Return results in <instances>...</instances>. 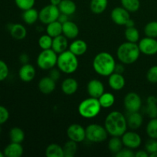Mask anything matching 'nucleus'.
<instances>
[{
  "instance_id": "obj_47",
  "label": "nucleus",
  "mask_w": 157,
  "mask_h": 157,
  "mask_svg": "<svg viewBox=\"0 0 157 157\" xmlns=\"http://www.w3.org/2000/svg\"><path fill=\"white\" fill-rule=\"evenodd\" d=\"M19 61L22 64H28L29 61V57L26 53H22L19 56Z\"/></svg>"
},
{
  "instance_id": "obj_1",
  "label": "nucleus",
  "mask_w": 157,
  "mask_h": 157,
  "mask_svg": "<svg viewBox=\"0 0 157 157\" xmlns=\"http://www.w3.org/2000/svg\"><path fill=\"white\" fill-rule=\"evenodd\" d=\"M104 127L111 136H122L127 130V117L119 111H112L107 114Z\"/></svg>"
},
{
  "instance_id": "obj_35",
  "label": "nucleus",
  "mask_w": 157,
  "mask_h": 157,
  "mask_svg": "<svg viewBox=\"0 0 157 157\" xmlns=\"http://www.w3.org/2000/svg\"><path fill=\"white\" fill-rule=\"evenodd\" d=\"M124 35H125L127 41H130V42L136 43L140 40L139 31L135 28V26L127 28L125 32H124Z\"/></svg>"
},
{
  "instance_id": "obj_20",
  "label": "nucleus",
  "mask_w": 157,
  "mask_h": 157,
  "mask_svg": "<svg viewBox=\"0 0 157 157\" xmlns=\"http://www.w3.org/2000/svg\"><path fill=\"white\" fill-rule=\"evenodd\" d=\"M3 153L6 157H21L24 153V149L21 144L11 142L5 148Z\"/></svg>"
},
{
  "instance_id": "obj_33",
  "label": "nucleus",
  "mask_w": 157,
  "mask_h": 157,
  "mask_svg": "<svg viewBox=\"0 0 157 157\" xmlns=\"http://www.w3.org/2000/svg\"><path fill=\"white\" fill-rule=\"evenodd\" d=\"M64 157H73L78 151V143L69 140L63 146Z\"/></svg>"
},
{
  "instance_id": "obj_12",
  "label": "nucleus",
  "mask_w": 157,
  "mask_h": 157,
  "mask_svg": "<svg viewBox=\"0 0 157 157\" xmlns=\"http://www.w3.org/2000/svg\"><path fill=\"white\" fill-rule=\"evenodd\" d=\"M122 142L125 147L134 150L140 147L142 139L137 133L133 131H126L122 136Z\"/></svg>"
},
{
  "instance_id": "obj_44",
  "label": "nucleus",
  "mask_w": 157,
  "mask_h": 157,
  "mask_svg": "<svg viewBox=\"0 0 157 157\" xmlns=\"http://www.w3.org/2000/svg\"><path fill=\"white\" fill-rule=\"evenodd\" d=\"M9 118V112L4 106L0 105V125L4 124Z\"/></svg>"
},
{
  "instance_id": "obj_55",
  "label": "nucleus",
  "mask_w": 157,
  "mask_h": 157,
  "mask_svg": "<svg viewBox=\"0 0 157 157\" xmlns=\"http://www.w3.org/2000/svg\"><path fill=\"white\" fill-rule=\"evenodd\" d=\"M0 133H1V127H0Z\"/></svg>"
},
{
  "instance_id": "obj_14",
  "label": "nucleus",
  "mask_w": 157,
  "mask_h": 157,
  "mask_svg": "<svg viewBox=\"0 0 157 157\" xmlns=\"http://www.w3.org/2000/svg\"><path fill=\"white\" fill-rule=\"evenodd\" d=\"M87 89L89 96L91 98H99L104 93V84L98 79H93L89 81Z\"/></svg>"
},
{
  "instance_id": "obj_38",
  "label": "nucleus",
  "mask_w": 157,
  "mask_h": 157,
  "mask_svg": "<svg viewBox=\"0 0 157 157\" xmlns=\"http://www.w3.org/2000/svg\"><path fill=\"white\" fill-rule=\"evenodd\" d=\"M144 33L146 36L150 38H157V21H150L144 28Z\"/></svg>"
},
{
  "instance_id": "obj_40",
  "label": "nucleus",
  "mask_w": 157,
  "mask_h": 157,
  "mask_svg": "<svg viewBox=\"0 0 157 157\" xmlns=\"http://www.w3.org/2000/svg\"><path fill=\"white\" fill-rule=\"evenodd\" d=\"M15 3L18 9L25 11L34 7L35 0H15Z\"/></svg>"
},
{
  "instance_id": "obj_34",
  "label": "nucleus",
  "mask_w": 157,
  "mask_h": 157,
  "mask_svg": "<svg viewBox=\"0 0 157 157\" xmlns=\"http://www.w3.org/2000/svg\"><path fill=\"white\" fill-rule=\"evenodd\" d=\"M98 100H99L101 107H104V108H109V107H112L115 103L114 95L109 92H104L98 98Z\"/></svg>"
},
{
  "instance_id": "obj_8",
  "label": "nucleus",
  "mask_w": 157,
  "mask_h": 157,
  "mask_svg": "<svg viewBox=\"0 0 157 157\" xmlns=\"http://www.w3.org/2000/svg\"><path fill=\"white\" fill-rule=\"evenodd\" d=\"M60 14H61V12L58 9V6H53L52 4L48 5L40 10L38 19L43 24L48 25L49 23L57 21Z\"/></svg>"
},
{
  "instance_id": "obj_54",
  "label": "nucleus",
  "mask_w": 157,
  "mask_h": 157,
  "mask_svg": "<svg viewBox=\"0 0 157 157\" xmlns=\"http://www.w3.org/2000/svg\"><path fill=\"white\" fill-rule=\"evenodd\" d=\"M4 156H5L4 153H2V152L0 151V157H4Z\"/></svg>"
},
{
  "instance_id": "obj_43",
  "label": "nucleus",
  "mask_w": 157,
  "mask_h": 157,
  "mask_svg": "<svg viewBox=\"0 0 157 157\" xmlns=\"http://www.w3.org/2000/svg\"><path fill=\"white\" fill-rule=\"evenodd\" d=\"M9 74V69L7 64L4 61L0 59V82L5 81L8 78Z\"/></svg>"
},
{
  "instance_id": "obj_46",
  "label": "nucleus",
  "mask_w": 157,
  "mask_h": 157,
  "mask_svg": "<svg viewBox=\"0 0 157 157\" xmlns=\"http://www.w3.org/2000/svg\"><path fill=\"white\" fill-rule=\"evenodd\" d=\"M61 71L58 68H55V67H53V68H52L50 70V73H49L48 76L50 77L51 78H52L54 81H57L58 80H59L60 76H61Z\"/></svg>"
},
{
  "instance_id": "obj_18",
  "label": "nucleus",
  "mask_w": 157,
  "mask_h": 157,
  "mask_svg": "<svg viewBox=\"0 0 157 157\" xmlns=\"http://www.w3.org/2000/svg\"><path fill=\"white\" fill-rule=\"evenodd\" d=\"M62 34L67 39H75L79 34L78 26L71 21H67L62 24Z\"/></svg>"
},
{
  "instance_id": "obj_19",
  "label": "nucleus",
  "mask_w": 157,
  "mask_h": 157,
  "mask_svg": "<svg viewBox=\"0 0 157 157\" xmlns=\"http://www.w3.org/2000/svg\"><path fill=\"white\" fill-rule=\"evenodd\" d=\"M67 47H68L67 38L64 35H58L55 38H53L52 49L58 55L67 50Z\"/></svg>"
},
{
  "instance_id": "obj_25",
  "label": "nucleus",
  "mask_w": 157,
  "mask_h": 157,
  "mask_svg": "<svg viewBox=\"0 0 157 157\" xmlns=\"http://www.w3.org/2000/svg\"><path fill=\"white\" fill-rule=\"evenodd\" d=\"M60 12L62 14L67 15H71L75 13L77 10V6L75 2L72 0H62L58 6Z\"/></svg>"
},
{
  "instance_id": "obj_49",
  "label": "nucleus",
  "mask_w": 157,
  "mask_h": 157,
  "mask_svg": "<svg viewBox=\"0 0 157 157\" xmlns=\"http://www.w3.org/2000/svg\"><path fill=\"white\" fill-rule=\"evenodd\" d=\"M58 21H60V22H61V24H63V23L66 22V21H68V15H65V14L61 13V14H60L59 17H58Z\"/></svg>"
},
{
  "instance_id": "obj_9",
  "label": "nucleus",
  "mask_w": 157,
  "mask_h": 157,
  "mask_svg": "<svg viewBox=\"0 0 157 157\" xmlns=\"http://www.w3.org/2000/svg\"><path fill=\"white\" fill-rule=\"evenodd\" d=\"M124 104L126 110L129 113L137 112L142 106V100L140 96L135 92H130L124 97Z\"/></svg>"
},
{
  "instance_id": "obj_32",
  "label": "nucleus",
  "mask_w": 157,
  "mask_h": 157,
  "mask_svg": "<svg viewBox=\"0 0 157 157\" xmlns=\"http://www.w3.org/2000/svg\"><path fill=\"white\" fill-rule=\"evenodd\" d=\"M123 147L124 144L122 142V139H121L120 136H112L108 142L109 150L114 155L121 151Z\"/></svg>"
},
{
  "instance_id": "obj_37",
  "label": "nucleus",
  "mask_w": 157,
  "mask_h": 157,
  "mask_svg": "<svg viewBox=\"0 0 157 157\" xmlns=\"http://www.w3.org/2000/svg\"><path fill=\"white\" fill-rule=\"evenodd\" d=\"M146 131L149 137L157 140V117L152 118L149 121L146 128Z\"/></svg>"
},
{
  "instance_id": "obj_31",
  "label": "nucleus",
  "mask_w": 157,
  "mask_h": 157,
  "mask_svg": "<svg viewBox=\"0 0 157 157\" xmlns=\"http://www.w3.org/2000/svg\"><path fill=\"white\" fill-rule=\"evenodd\" d=\"M9 138L11 142L21 144L25 140V132L19 127H13L9 131Z\"/></svg>"
},
{
  "instance_id": "obj_45",
  "label": "nucleus",
  "mask_w": 157,
  "mask_h": 157,
  "mask_svg": "<svg viewBox=\"0 0 157 157\" xmlns=\"http://www.w3.org/2000/svg\"><path fill=\"white\" fill-rule=\"evenodd\" d=\"M116 157H134L135 153H133V150L130 148H123L121 151L118 152L117 153L115 154Z\"/></svg>"
},
{
  "instance_id": "obj_23",
  "label": "nucleus",
  "mask_w": 157,
  "mask_h": 157,
  "mask_svg": "<svg viewBox=\"0 0 157 157\" xmlns=\"http://www.w3.org/2000/svg\"><path fill=\"white\" fill-rule=\"evenodd\" d=\"M78 83L72 78H67L61 83V90L66 95H72L78 90Z\"/></svg>"
},
{
  "instance_id": "obj_22",
  "label": "nucleus",
  "mask_w": 157,
  "mask_h": 157,
  "mask_svg": "<svg viewBox=\"0 0 157 157\" xmlns=\"http://www.w3.org/2000/svg\"><path fill=\"white\" fill-rule=\"evenodd\" d=\"M127 121L129 128L132 130H137L142 126L144 118L142 115L139 113V111L132 112V113H129Z\"/></svg>"
},
{
  "instance_id": "obj_39",
  "label": "nucleus",
  "mask_w": 157,
  "mask_h": 157,
  "mask_svg": "<svg viewBox=\"0 0 157 157\" xmlns=\"http://www.w3.org/2000/svg\"><path fill=\"white\" fill-rule=\"evenodd\" d=\"M52 41H53V38L48 35H42L38 39V45L42 50H46V49H51L52 46Z\"/></svg>"
},
{
  "instance_id": "obj_5",
  "label": "nucleus",
  "mask_w": 157,
  "mask_h": 157,
  "mask_svg": "<svg viewBox=\"0 0 157 157\" xmlns=\"http://www.w3.org/2000/svg\"><path fill=\"white\" fill-rule=\"evenodd\" d=\"M101 106L98 98H91L84 100L78 106V112L82 117L92 119L98 116L101 110Z\"/></svg>"
},
{
  "instance_id": "obj_4",
  "label": "nucleus",
  "mask_w": 157,
  "mask_h": 157,
  "mask_svg": "<svg viewBox=\"0 0 157 157\" xmlns=\"http://www.w3.org/2000/svg\"><path fill=\"white\" fill-rule=\"evenodd\" d=\"M79 62L78 56L72 53L71 51L66 50L65 52L59 54L57 61L58 68L62 73L71 75L75 73L78 69Z\"/></svg>"
},
{
  "instance_id": "obj_27",
  "label": "nucleus",
  "mask_w": 157,
  "mask_h": 157,
  "mask_svg": "<svg viewBox=\"0 0 157 157\" xmlns=\"http://www.w3.org/2000/svg\"><path fill=\"white\" fill-rule=\"evenodd\" d=\"M46 32L52 38L61 35L62 34V24L58 20L49 23L46 27Z\"/></svg>"
},
{
  "instance_id": "obj_16",
  "label": "nucleus",
  "mask_w": 157,
  "mask_h": 157,
  "mask_svg": "<svg viewBox=\"0 0 157 157\" xmlns=\"http://www.w3.org/2000/svg\"><path fill=\"white\" fill-rule=\"evenodd\" d=\"M108 84L110 88L113 90H121L124 87L126 84V81L122 74L113 72V74L109 76Z\"/></svg>"
},
{
  "instance_id": "obj_17",
  "label": "nucleus",
  "mask_w": 157,
  "mask_h": 157,
  "mask_svg": "<svg viewBox=\"0 0 157 157\" xmlns=\"http://www.w3.org/2000/svg\"><path fill=\"white\" fill-rule=\"evenodd\" d=\"M56 81L49 76L44 77L38 82V89L44 94H49L55 90Z\"/></svg>"
},
{
  "instance_id": "obj_2",
  "label": "nucleus",
  "mask_w": 157,
  "mask_h": 157,
  "mask_svg": "<svg viewBox=\"0 0 157 157\" xmlns=\"http://www.w3.org/2000/svg\"><path fill=\"white\" fill-rule=\"evenodd\" d=\"M116 64L114 58L106 52L98 53L93 60L94 70L101 76H110L114 72Z\"/></svg>"
},
{
  "instance_id": "obj_15",
  "label": "nucleus",
  "mask_w": 157,
  "mask_h": 157,
  "mask_svg": "<svg viewBox=\"0 0 157 157\" xmlns=\"http://www.w3.org/2000/svg\"><path fill=\"white\" fill-rule=\"evenodd\" d=\"M36 75V71L32 64H22L18 71L19 78L24 82H30L35 78Z\"/></svg>"
},
{
  "instance_id": "obj_10",
  "label": "nucleus",
  "mask_w": 157,
  "mask_h": 157,
  "mask_svg": "<svg viewBox=\"0 0 157 157\" xmlns=\"http://www.w3.org/2000/svg\"><path fill=\"white\" fill-rule=\"evenodd\" d=\"M67 136L71 140L81 143L86 139L85 129L80 124H73L67 127Z\"/></svg>"
},
{
  "instance_id": "obj_52",
  "label": "nucleus",
  "mask_w": 157,
  "mask_h": 157,
  "mask_svg": "<svg viewBox=\"0 0 157 157\" xmlns=\"http://www.w3.org/2000/svg\"><path fill=\"white\" fill-rule=\"evenodd\" d=\"M61 1H62V0H50V3L52 5H53V6H58Z\"/></svg>"
},
{
  "instance_id": "obj_11",
  "label": "nucleus",
  "mask_w": 157,
  "mask_h": 157,
  "mask_svg": "<svg viewBox=\"0 0 157 157\" xmlns=\"http://www.w3.org/2000/svg\"><path fill=\"white\" fill-rule=\"evenodd\" d=\"M139 48L141 53L146 55H154L157 54V40L154 38L146 37L139 41Z\"/></svg>"
},
{
  "instance_id": "obj_29",
  "label": "nucleus",
  "mask_w": 157,
  "mask_h": 157,
  "mask_svg": "<svg viewBox=\"0 0 157 157\" xmlns=\"http://www.w3.org/2000/svg\"><path fill=\"white\" fill-rule=\"evenodd\" d=\"M45 156L47 157H64L63 147L58 144H51L45 150Z\"/></svg>"
},
{
  "instance_id": "obj_41",
  "label": "nucleus",
  "mask_w": 157,
  "mask_h": 157,
  "mask_svg": "<svg viewBox=\"0 0 157 157\" xmlns=\"http://www.w3.org/2000/svg\"><path fill=\"white\" fill-rule=\"evenodd\" d=\"M145 150L149 155L157 152V140L153 138L148 140L145 144Z\"/></svg>"
},
{
  "instance_id": "obj_21",
  "label": "nucleus",
  "mask_w": 157,
  "mask_h": 157,
  "mask_svg": "<svg viewBox=\"0 0 157 157\" xmlns=\"http://www.w3.org/2000/svg\"><path fill=\"white\" fill-rule=\"evenodd\" d=\"M9 30L11 36L18 41L23 40L27 35V30L21 24H10Z\"/></svg>"
},
{
  "instance_id": "obj_13",
  "label": "nucleus",
  "mask_w": 157,
  "mask_h": 157,
  "mask_svg": "<svg viewBox=\"0 0 157 157\" xmlns=\"http://www.w3.org/2000/svg\"><path fill=\"white\" fill-rule=\"evenodd\" d=\"M111 19L113 22L118 25H125L127 21L130 18V12L124 7H116L112 10Z\"/></svg>"
},
{
  "instance_id": "obj_53",
  "label": "nucleus",
  "mask_w": 157,
  "mask_h": 157,
  "mask_svg": "<svg viewBox=\"0 0 157 157\" xmlns=\"http://www.w3.org/2000/svg\"><path fill=\"white\" fill-rule=\"evenodd\" d=\"M150 157H157V152H155V153H152V154L150 155Z\"/></svg>"
},
{
  "instance_id": "obj_30",
  "label": "nucleus",
  "mask_w": 157,
  "mask_h": 157,
  "mask_svg": "<svg viewBox=\"0 0 157 157\" xmlns=\"http://www.w3.org/2000/svg\"><path fill=\"white\" fill-rule=\"evenodd\" d=\"M108 0H91L90 3V10L94 14H101L106 10Z\"/></svg>"
},
{
  "instance_id": "obj_3",
  "label": "nucleus",
  "mask_w": 157,
  "mask_h": 157,
  "mask_svg": "<svg viewBox=\"0 0 157 157\" xmlns=\"http://www.w3.org/2000/svg\"><path fill=\"white\" fill-rule=\"evenodd\" d=\"M140 50L136 43L127 41L118 47L117 56L124 64H131L136 62L140 55Z\"/></svg>"
},
{
  "instance_id": "obj_28",
  "label": "nucleus",
  "mask_w": 157,
  "mask_h": 157,
  "mask_svg": "<svg viewBox=\"0 0 157 157\" xmlns=\"http://www.w3.org/2000/svg\"><path fill=\"white\" fill-rule=\"evenodd\" d=\"M147 107L146 108V112L149 117L156 118L157 117V101L156 97L150 96L147 99Z\"/></svg>"
},
{
  "instance_id": "obj_56",
  "label": "nucleus",
  "mask_w": 157,
  "mask_h": 157,
  "mask_svg": "<svg viewBox=\"0 0 157 157\" xmlns=\"http://www.w3.org/2000/svg\"><path fill=\"white\" fill-rule=\"evenodd\" d=\"M156 101H157V95H156Z\"/></svg>"
},
{
  "instance_id": "obj_26",
  "label": "nucleus",
  "mask_w": 157,
  "mask_h": 157,
  "mask_svg": "<svg viewBox=\"0 0 157 157\" xmlns=\"http://www.w3.org/2000/svg\"><path fill=\"white\" fill-rule=\"evenodd\" d=\"M39 18V12L34 8L29 9L28 10L23 11L22 19L26 24L33 25L36 22L37 20Z\"/></svg>"
},
{
  "instance_id": "obj_7",
  "label": "nucleus",
  "mask_w": 157,
  "mask_h": 157,
  "mask_svg": "<svg viewBox=\"0 0 157 157\" xmlns=\"http://www.w3.org/2000/svg\"><path fill=\"white\" fill-rule=\"evenodd\" d=\"M86 139L92 143H101L107 139L108 133L104 127L97 124H91L85 129Z\"/></svg>"
},
{
  "instance_id": "obj_48",
  "label": "nucleus",
  "mask_w": 157,
  "mask_h": 157,
  "mask_svg": "<svg viewBox=\"0 0 157 157\" xmlns=\"http://www.w3.org/2000/svg\"><path fill=\"white\" fill-rule=\"evenodd\" d=\"M136 157H148L150 156L149 153L146 150H139L136 153H135Z\"/></svg>"
},
{
  "instance_id": "obj_36",
  "label": "nucleus",
  "mask_w": 157,
  "mask_h": 157,
  "mask_svg": "<svg viewBox=\"0 0 157 157\" xmlns=\"http://www.w3.org/2000/svg\"><path fill=\"white\" fill-rule=\"evenodd\" d=\"M122 6L130 12H136L140 7V0H121Z\"/></svg>"
},
{
  "instance_id": "obj_6",
  "label": "nucleus",
  "mask_w": 157,
  "mask_h": 157,
  "mask_svg": "<svg viewBox=\"0 0 157 157\" xmlns=\"http://www.w3.org/2000/svg\"><path fill=\"white\" fill-rule=\"evenodd\" d=\"M58 54L52 48L42 50L37 58V65L40 69L44 71L51 70L57 65Z\"/></svg>"
},
{
  "instance_id": "obj_51",
  "label": "nucleus",
  "mask_w": 157,
  "mask_h": 157,
  "mask_svg": "<svg viewBox=\"0 0 157 157\" xmlns=\"http://www.w3.org/2000/svg\"><path fill=\"white\" fill-rule=\"evenodd\" d=\"M125 26L127 28H130V27H133V26H135V22L134 21H133V19H131V18H130V19L128 20V21H127V23H126Z\"/></svg>"
},
{
  "instance_id": "obj_24",
  "label": "nucleus",
  "mask_w": 157,
  "mask_h": 157,
  "mask_svg": "<svg viewBox=\"0 0 157 157\" xmlns=\"http://www.w3.org/2000/svg\"><path fill=\"white\" fill-rule=\"evenodd\" d=\"M69 51L75 54L76 56H81L84 55L87 50V44L81 39H77L71 43L69 46Z\"/></svg>"
},
{
  "instance_id": "obj_50",
  "label": "nucleus",
  "mask_w": 157,
  "mask_h": 157,
  "mask_svg": "<svg viewBox=\"0 0 157 157\" xmlns=\"http://www.w3.org/2000/svg\"><path fill=\"white\" fill-rule=\"evenodd\" d=\"M124 71V67L123 64H116V66H115L114 72H116V73H119V74H123V72Z\"/></svg>"
},
{
  "instance_id": "obj_42",
  "label": "nucleus",
  "mask_w": 157,
  "mask_h": 157,
  "mask_svg": "<svg viewBox=\"0 0 157 157\" xmlns=\"http://www.w3.org/2000/svg\"><path fill=\"white\" fill-rule=\"evenodd\" d=\"M147 78L149 82L152 84L157 83V65L152 66L147 73Z\"/></svg>"
}]
</instances>
